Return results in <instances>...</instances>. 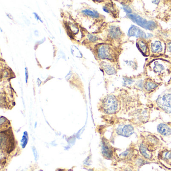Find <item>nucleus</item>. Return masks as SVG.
<instances>
[{
  "label": "nucleus",
  "mask_w": 171,
  "mask_h": 171,
  "mask_svg": "<svg viewBox=\"0 0 171 171\" xmlns=\"http://www.w3.org/2000/svg\"><path fill=\"white\" fill-rule=\"evenodd\" d=\"M136 144L141 155L144 159L150 164H158L157 153L164 145L157 135L151 132H141Z\"/></svg>",
  "instance_id": "f257e3e1"
},
{
  "label": "nucleus",
  "mask_w": 171,
  "mask_h": 171,
  "mask_svg": "<svg viewBox=\"0 0 171 171\" xmlns=\"http://www.w3.org/2000/svg\"><path fill=\"white\" fill-rule=\"evenodd\" d=\"M121 164L133 165L139 170L143 166L150 163L141 155L136 143L132 141L126 151L119 155L118 160L112 165L115 166Z\"/></svg>",
  "instance_id": "f03ea898"
},
{
  "label": "nucleus",
  "mask_w": 171,
  "mask_h": 171,
  "mask_svg": "<svg viewBox=\"0 0 171 171\" xmlns=\"http://www.w3.org/2000/svg\"><path fill=\"white\" fill-rule=\"evenodd\" d=\"M98 110L108 116H116L120 114L121 110V103L118 95L107 94L100 100L98 105Z\"/></svg>",
  "instance_id": "7ed1b4c3"
},
{
  "label": "nucleus",
  "mask_w": 171,
  "mask_h": 171,
  "mask_svg": "<svg viewBox=\"0 0 171 171\" xmlns=\"http://www.w3.org/2000/svg\"><path fill=\"white\" fill-rule=\"evenodd\" d=\"M115 121H112L113 132L112 138L118 136L129 138L135 133V126L130 122L129 118L113 116Z\"/></svg>",
  "instance_id": "20e7f679"
},
{
  "label": "nucleus",
  "mask_w": 171,
  "mask_h": 171,
  "mask_svg": "<svg viewBox=\"0 0 171 171\" xmlns=\"http://www.w3.org/2000/svg\"><path fill=\"white\" fill-rule=\"evenodd\" d=\"M150 109L140 107L128 114V118L135 127H141L148 123L150 119Z\"/></svg>",
  "instance_id": "39448f33"
},
{
  "label": "nucleus",
  "mask_w": 171,
  "mask_h": 171,
  "mask_svg": "<svg viewBox=\"0 0 171 171\" xmlns=\"http://www.w3.org/2000/svg\"><path fill=\"white\" fill-rule=\"evenodd\" d=\"M118 149L112 146L110 141L105 137H102L101 140V151L104 158L112 161V163L118 160L119 155L117 153Z\"/></svg>",
  "instance_id": "423d86ee"
},
{
  "label": "nucleus",
  "mask_w": 171,
  "mask_h": 171,
  "mask_svg": "<svg viewBox=\"0 0 171 171\" xmlns=\"http://www.w3.org/2000/svg\"><path fill=\"white\" fill-rule=\"evenodd\" d=\"M158 164L168 170H171V149L163 147L157 153Z\"/></svg>",
  "instance_id": "0eeeda50"
},
{
  "label": "nucleus",
  "mask_w": 171,
  "mask_h": 171,
  "mask_svg": "<svg viewBox=\"0 0 171 171\" xmlns=\"http://www.w3.org/2000/svg\"><path fill=\"white\" fill-rule=\"evenodd\" d=\"M97 56L101 59L114 60L116 58V53L113 47L108 44H102L97 47Z\"/></svg>",
  "instance_id": "6e6552de"
},
{
  "label": "nucleus",
  "mask_w": 171,
  "mask_h": 171,
  "mask_svg": "<svg viewBox=\"0 0 171 171\" xmlns=\"http://www.w3.org/2000/svg\"><path fill=\"white\" fill-rule=\"evenodd\" d=\"M127 17L138 26L147 30L154 31L158 27V25L155 22L152 21L147 20L138 15L130 14L127 15Z\"/></svg>",
  "instance_id": "1a4fd4ad"
},
{
  "label": "nucleus",
  "mask_w": 171,
  "mask_h": 171,
  "mask_svg": "<svg viewBox=\"0 0 171 171\" xmlns=\"http://www.w3.org/2000/svg\"><path fill=\"white\" fill-rule=\"evenodd\" d=\"M157 107L166 113H171V93L164 94L156 101Z\"/></svg>",
  "instance_id": "9d476101"
},
{
  "label": "nucleus",
  "mask_w": 171,
  "mask_h": 171,
  "mask_svg": "<svg viewBox=\"0 0 171 171\" xmlns=\"http://www.w3.org/2000/svg\"><path fill=\"white\" fill-rule=\"evenodd\" d=\"M162 83L155 81L151 78H146L144 80L143 90L146 94H150L154 93L159 87Z\"/></svg>",
  "instance_id": "9b49d317"
},
{
  "label": "nucleus",
  "mask_w": 171,
  "mask_h": 171,
  "mask_svg": "<svg viewBox=\"0 0 171 171\" xmlns=\"http://www.w3.org/2000/svg\"><path fill=\"white\" fill-rule=\"evenodd\" d=\"M157 131L162 137H169L171 135V127L168 123H161L157 126Z\"/></svg>",
  "instance_id": "f8f14e48"
},
{
  "label": "nucleus",
  "mask_w": 171,
  "mask_h": 171,
  "mask_svg": "<svg viewBox=\"0 0 171 171\" xmlns=\"http://www.w3.org/2000/svg\"><path fill=\"white\" fill-rule=\"evenodd\" d=\"M130 36H135L136 37L141 38V39H147L148 38L146 33L141 31L140 28L135 26H132L129 29L128 32Z\"/></svg>",
  "instance_id": "ddd939ff"
},
{
  "label": "nucleus",
  "mask_w": 171,
  "mask_h": 171,
  "mask_svg": "<svg viewBox=\"0 0 171 171\" xmlns=\"http://www.w3.org/2000/svg\"><path fill=\"white\" fill-rule=\"evenodd\" d=\"M114 171H138L135 167L130 164H118L113 166Z\"/></svg>",
  "instance_id": "4468645a"
},
{
  "label": "nucleus",
  "mask_w": 171,
  "mask_h": 171,
  "mask_svg": "<svg viewBox=\"0 0 171 171\" xmlns=\"http://www.w3.org/2000/svg\"><path fill=\"white\" fill-rule=\"evenodd\" d=\"M108 35L110 38L112 39H118L122 35V32L118 27L112 26L108 31Z\"/></svg>",
  "instance_id": "2eb2a0df"
},
{
  "label": "nucleus",
  "mask_w": 171,
  "mask_h": 171,
  "mask_svg": "<svg viewBox=\"0 0 171 171\" xmlns=\"http://www.w3.org/2000/svg\"><path fill=\"white\" fill-rule=\"evenodd\" d=\"M151 51L154 53H160L163 50L162 43L158 40H155L151 44Z\"/></svg>",
  "instance_id": "dca6fc26"
},
{
  "label": "nucleus",
  "mask_w": 171,
  "mask_h": 171,
  "mask_svg": "<svg viewBox=\"0 0 171 171\" xmlns=\"http://www.w3.org/2000/svg\"><path fill=\"white\" fill-rule=\"evenodd\" d=\"M137 46L140 51L144 55L148 56L149 55V49H148V45L147 43L145 42L144 40L140 39L137 42Z\"/></svg>",
  "instance_id": "f3484780"
},
{
  "label": "nucleus",
  "mask_w": 171,
  "mask_h": 171,
  "mask_svg": "<svg viewBox=\"0 0 171 171\" xmlns=\"http://www.w3.org/2000/svg\"><path fill=\"white\" fill-rule=\"evenodd\" d=\"M152 68L154 73L158 76L163 75L165 72V67L161 63H158V62H154Z\"/></svg>",
  "instance_id": "a211bd4d"
},
{
  "label": "nucleus",
  "mask_w": 171,
  "mask_h": 171,
  "mask_svg": "<svg viewBox=\"0 0 171 171\" xmlns=\"http://www.w3.org/2000/svg\"><path fill=\"white\" fill-rule=\"evenodd\" d=\"M102 67L104 70L107 73V74L109 76H112L116 74V70L115 69L113 66H111L110 65L106 62H103L102 64Z\"/></svg>",
  "instance_id": "6ab92c4d"
},
{
  "label": "nucleus",
  "mask_w": 171,
  "mask_h": 171,
  "mask_svg": "<svg viewBox=\"0 0 171 171\" xmlns=\"http://www.w3.org/2000/svg\"><path fill=\"white\" fill-rule=\"evenodd\" d=\"M82 12L86 15L90 16L91 17L97 18H99V14L97 13V12L95 11H91L90 10H84L82 11Z\"/></svg>",
  "instance_id": "aec40b11"
},
{
  "label": "nucleus",
  "mask_w": 171,
  "mask_h": 171,
  "mask_svg": "<svg viewBox=\"0 0 171 171\" xmlns=\"http://www.w3.org/2000/svg\"><path fill=\"white\" fill-rule=\"evenodd\" d=\"M124 10H125L127 13H132V10L130 8V7L126 6V5H124Z\"/></svg>",
  "instance_id": "412c9836"
},
{
  "label": "nucleus",
  "mask_w": 171,
  "mask_h": 171,
  "mask_svg": "<svg viewBox=\"0 0 171 171\" xmlns=\"http://www.w3.org/2000/svg\"><path fill=\"white\" fill-rule=\"evenodd\" d=\"M167 49H168L169 51L171 52V43H168V45H167Z\"/></svg>",
  "instance_id": "4be33fe9"
},
{
  "label": "nucleus",
  "mask_w": 171,
  "mask_h": 171,
  "mask_svg": "<svg viewBox=\"0 0 171 171\" xmlns=\"http://www.w3.org/2000/svg\"><path fill=\"white\" fill-rule=\"evenodd\" d=\"M168 123L169 124H170V126L171 127V122H168Z\"/></svg>",
  "instance_id": "5701e85b"
}]
</instances>
